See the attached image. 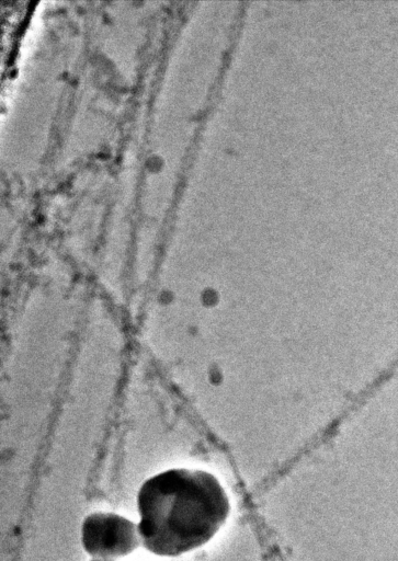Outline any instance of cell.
<instances>
[{
  "label": "cell",
  "mask_w": 398,
  "mask_h": 561,
  "mask_svg": "<svg viewBox=\"0 0 398 561\" xmlns=\"http://www.w3.org/2000/svg\"><path fill=\"white\" fill-rule=\"evenodd\" d=\"M81 541L89 554L101 558L124 557L139 545L135 524L113 513L87 516L82 523Z\"/></svg>",
  "instance_id": "obj_2"
},
{
  "label": "cell",
  "mask_w": 398,
  "mask_h": 561,
  "mask_svg": "<svg viewBox=\"0 0 398 561\" xmlns=\"http://www.w3.org/2000/svg\"><path fill=\"white\" fill-rule=\"evenodd\" d=\"M92 561H107V560H92Z\"/></svg>",
  "instance_id": "obj_3"
},
{
  "label": "cell",
  "mask_w": 398,
  "mask_h": 561,
  "mask_svg": "<svg viewBox=\"0 0 398 561\" xmlns=\"http://www.w3.org/2000/svg\"><path fill=\"white\" fill-rule=\"evenodd\" d=\"M137 508L144 547L157 556L177 557L208 542L225 524L230 503L214 474L174 468L144 481Z\"/></svg>",
  "instance_id": "obj_1"
}]
</instances>
